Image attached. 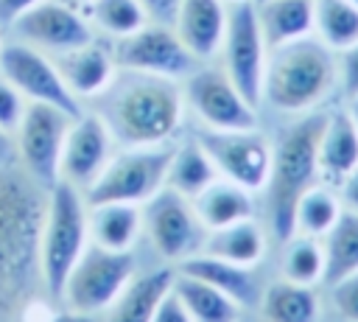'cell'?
<instances>
[{
  "mask_svg": "<svg viewBox=\"0 0 358 322\" xmlns=\"http://www.w3.org/2000/svg\"><path fill=\"white\" fill-rule=\"evenodd\" d=\"M221 56L232 84L257 109L263 104V73H266L268 45L257 22L255 0L227 6V31L221 42Z\"/></svg>",
  "mask_w": 358,
  "mask_h": 322,
  "instance_id": "9",
  "label": "cell"
},
{
  "mask_svg": "<svg viewBox=\"0 0 358 322\" xmlns=\"http://www.w3.org/2000/svg\"><path fill=\"white\" fill-rule=\"evenodd\" d=\"M347 112H350V118H352V123H355V129H358V95H355V98H350Z\"/></svg>",
  "mask_w": 358,
  "mask_h": 322,
  "instance_id": "43",
  "label": "cell"
},
{
  "mask_svg": "<svg viewBox=\"0 0 358 322\" xmlns=\"http://www.w3.org/2000/svg\"><path fill=\"white\" fill-rule=\"evenodd\" d=\"M341 210H344L341 196L330 185L316 182L299 196V202L294 207V232L324 238L330 232V227L338 221Z\"/></svg>",
  "mask_w": 358,
  "mask_h": 322,
  "instance_id": "30",
  "label": "cell"
},
{
  "mask_svg": "<svg viewBox=\"0 0 358 322\" xmlns=\"http://www.w3.org/2000/svg\"><path fill=\"white\" fill-rule=\"evenodd\" d=\"M255 8L268 50L313 36L316 0H257Z\"/></svg>",
  "mask_w": 358,
  "mask_h": 322,
  "instance_id": "22",
  "label": "cell"
},
{
  "mask_svg": "<svg viewBox=\"0 0 358 322\" xmlns=\"http://www.w3.org/2000/svg\"><path fill=\"white\" fill-rule=\"evenodd\" d=\"M8 39L25 42L48 56H56L95 39V31L90 20H84L76 8L56 0H42L8 25Z\"/></svg>",
  "mask_w": 358,
  "mask_h": 322,
  "instance_id": "15",
  "label": "cell"
},
{
  "mask_svg": "<svg viewBox=\"0 0 358 322\" xmlns=\"http://www.w3.org/2000/svg\"><path fill=\"white\" fill-rule=\"evenodd\" d=\"M350 3H352V6H355V8H358V0H350Z\"/></svg>",
  "mask_w": 358,
  "mask_h": 322,
  "instance_id": "45",
  "label": "cell"
},
{
  "mask_svg": "<svg viewBox=\"0 0 358 322\" xmlns=\"http://www.w3.org/2000/svg\"><path fill=\"white\" fill-rule=\"evenodd\" d=\"M190 202H193L196 216L204 224V230H218V227H227V224L255 216V193L224 179V176L213 179Z\"/></svg>",
  "mask_w": 358,
  "mask_h": 322,
  "instance_id": "25",
  "label": "cell"
},
{
  "mask_svg": "<svg viewBox=\"0 0 358 322\" xmlns=\"http://www.w3.org/2000/svg\"><path fill=\"white\" fill-rule=\"evenodd\" d=\"M0 45H3V39H0Z\"/></svg>",
  "mask_w": 358,
  "mask_h": 322,
  "instance_id": "47",
  "label": "cell"
},
{
  "mask_svg": "<svg viewBox=\"0 0 358 322\" xmlns=\"http://www.w3.org/2000/svg\"><path fill=\"white\" fill-rule=\"evenodd\" d=\"M0 76L8 78L25 95V101L59 106L73 118H78L84 112L81 101L62 81L53 59L25 42L6 39L0 45Z\"/></svg>",
  "mask_w": 358,
  "mask_h": 322,
  "instance_id": "14",
  "label": "cell"
},
{
  "mask_svg": "<svg viewBox=\"0 0 358 322\" xmlns=\"http://www.w3.org/2000/svg\"><path fill=\"white\" fill-rule=\"evenodd\" d=\"M36 3H42V0H0V31L8 28L20 14L34 8Z\"/></svg>",
  "mask_w": 358,
  "mask_h": 322,
  "instance_id": "40",
  "label": "cell"
},
{
  "mask_svg": "<svg viewBox=\"0 0 358 322\" xmlns=\"http://www.w3.org/2000/svg\"><path fill=\"white\" fill-rule=\"evenodd\" d=\"M313 34L333 53L347 50L358 42V8L350 0H316Z\"/></svg>",
  "mask_w": 358,
  "mask_h": 322,
  "instance_id": "32",
  "label": "cell"
},
{
  "mask_svg": "<svg viewBox=\"0 0 358 322\" xmlns=\"http://www.w3.org/2000/svg\"><path fill=\"white\" fill-rule=\"evenodd\" d=\"M224 3H227V6H229V3H246V0H224Z\"/></svg>",
  "mask_w": 358,
  "mask_h": 322,
  "instance_id": "44",
  "label": "cell"
},
{
  "mask_svg": "<svg viewBox=\"0 0 358 322\" xmlns=\"http://www.w3.org/2000/svg\"><path fill=\"white\" fill-rule=\"evenodd\" d=\"M338 81L347 98L358 95V42L350 45L347 50H341L338 56Z\"/></svg>",
  "mask_w": 358,
  "mask_h": 322,
  "instance_id": "37",
  "label": "cell"
},
{
  "mask_svg": "<svg viewBox=\"0 0 358 322\" xmlns=\"http://www.w3.org/2000/svg\"><path fill=\"white\" fill-rule=\"evenodd\" d=\"M173 294L179 297L193 322H241L243 305L238 300L179 269L173 277Z\"/></svg>",
  "mask_w": 358,
  "mask_h": 322,
  "instance_id": "27",
  "label": "cell"
},
{
  "mask_svg": "<svg viewBox=\"0 0 358 322\" xmlns=\"http://www.w3.org/2000/svg\"><path fill=\"white\" fill-rule=\"evenodd\" d=\"M324 120L327 112H305L271 143V171L263 190L268 232L280 244L294 235V207L299 196L319 182V137Z\"/></svg>",
  "mask_w": 358,
  "mask_h": 322,
  "instance_id": "3",
  "label": "cell"
},
{
  "mask_svg": "<svg viewBox=\"0 0 358 322\" xmlns=\"http://www.w3.org/2000/svg\"><path fill=\"white\" fill-rule=\"evenodd\" d=\"M20 322H103V314L76 311L50 297H39L20 314Z\"/></svg>",
  "mask_w": 358,
  "mask_h": 322,
  "instance_id": "34",
  "label": "cell"
},
{
  "mask_svg": "<svg viewBox=\"0 0 358 322\" xmlns=\"http://www.w3.org/2000/svg\"><path fill=\"white\" fill-rule=\"evenodd\" d=\"M322 246H324V283L327 286L358 272V213L344 207L338 221L322 238Z\"/></svg>",
  "mask_w": 358,
  "mask_h": 322,
  "instance_id": "29",
  "label": "cell"
},
{
  "mask_svg": "<svg viewBox=\"0 0 358 322\" xmlns=\"http://www.w3.org/2000/svg\"><path fill=\"white\" fill-rule=\"evenodd\" d=\"M176 269L227 291L243 308L257 305L260 291H263L257 286V274H255L252 266H238V263H229V260H221V258H213V255H204V252H196V255L185 258L182 263H176Z\"/></svg>",
  "mask_w": 358,
  "mask_h": 322,
  "instance_id": "23",
  "label": "cell"
},
{
  "mask_svg": "<svg viewBox=\"0 0 358 322\" xmlns=\"http://www.w3.org/2000/svg\"><path fill=\"white\" fill-rule=\"evenodd\" d=\"M185 106L204 123V129H255L257 109L241 95L224 67L199 64L182 78Z\"/></svg>",
  "mask_w": 358,
  "mask_h": 322,
  "instance_id": "12",
  "label": "cell"
},
{
  "mask_svg": "<svg viewBox=\"0 0 358 322\" xmlns=\"http://www.w3.org/2000/svg\"><path fill=\"white\" fill-rule=\"evenodd\" d=\"M213 179H218V171L213 165V160L207 157V151L199 146V140H185L182 146H173L171 162H168V174H165V188L193 199L199 196Z\"/></svg>",
  "mask_w": 358,
  "mask_h": 322,
  "instance_id": "28",
  "label": "cell"
},
{
  "mask_svg": "<svg viewBox=\"0 0 358 322\" xmlns=\"http://www.w3.org/2000/svg\"><path fill=\"white\" fill-rule=\"evenodd\" d=\"M338 196H341V202H344V207L347 210H355L358 213V165L347 174V179L338 185Z\"/></svg>",
  "mask_w": 358,
  "mask_h": 322,
  "instance_id": "41",
  "label": "cell"
},
{
  "mask_svg": "<svg viewBox=\"0 0 358 322\" xmlns=\"http://www.w3.org/2000/svg\"><path fill=\"white\" fill-rule=\"evenodd\" d=\"M255 3H257V0H255Z\"/></svg>",
  "mask_w": 358,
  "mask_h": 322,
  "instance_id": "48",
  "label": "cell"
},
{
  "mask_svg": "<svg viewBox=\"0 0 358 322\" xmlns=\"http://www.w3.org/2000/svg\"><path fill=\"white\" fill-rule=\"evenodd\" d=\"M112 154H115V140L103 126V120L95 112H81L67 129L59 160V179L70 182L84 193L103 171Z\"/></svg>",
  "mask_w": 358,
  "mask_h": 322,
  "instance_id": "16",
  "label": "cell"
},
{
  "mask_svg": "<svg viewBox=\"0 0 358 322\" xmlns=\"http://www.w3.org/2000/svg\"><path fill=\"white\" fill-rule=\"evenodd\" d=\"M257 308L266 322H319L322 316L316 286L291 283L285 277L268 283L260 291Z\"/></svg>",
  "mask_w": 358,
  "mask_h": 322,
  "instance_id": "26",
  "label": "cell"
},
{
  "mask_svg": "<svg viewBox=\"0 0 358 322\" xmlns=\"http://www.w3.org/2000/svg\"><path fill=\"white\" fill-rule=\"evenodd\" d=\"M143 6V11L148 14L151 22H162V25H173V17L179 11L182 0H137Z\"/></svg>",
  "mask_w": 358,
  "mask_h": 322,
  "instance_id": "38",
  "label": "cell"
},
{
  "mask_svg": "<svg viewBox=\"0 0 358 322\" xmlns=\"http://www.w3.org/2000/svg\"><path fill=\"white\" fill-rule=\"evenodd\" d=\"M266 246H268L266 230L252 216V218H243V221H235V224H227L218 230H207L201 252L221 258V260H229V263H238V266L255 269L263 260Z\"/></svg>",
  "mask_w": 358,
  "mask_h": 322,
  "instance_id": "24",
  "label": "cell"
},
{
  "mask_svg": "<svg viewBox=\"0 0 358 322\" xmlns=\"http://www.w3.org/2000/svg\"><path fill=\"white\" fill-rule=\"evenodd\" d=\"M176 266L159 263L148 272L134 274L115 302L103 311V322H151L159 302L171 294Z\"/></svg>",
  "mask_w": 358,
  "mask_h": 322,
  "instance_id": "19",
  "label": "cell"
},
{
  "mask_svg": "<svg viewBox=\"0 0 358 322\" xmlns=\"http://www.w3.org/2000/svg\"><path fill=\"white\" fill-rule=\"evenodd\" d=\"M25 95L8 81L0 76V129L8 132L14 137L20 120H22V112H25Z\"/></svg>",
  "mask_w": 358,
  "mask_h": 322,
  "instance_id": "35",
  "label": "cell"
},
{
  "mask_svg": "<svg viewBox=\"0 0 358 322\" xmlns=\"http://www.w3.org/2000/svg\"><path fill=\"white\" fill-rule=\"evenodd\" d=\"M173 31L182 45L204 64L221 53L227 31V3L224 0H182L173 17Z\"/></svg>",
  "mask_w": 358,
  "mask_h": 322,
  "instance_id": "18",
  "label": "cell"
},
{
  "mask_svg": "<svg viewBox=\"0 0 358 322\" xmlns=\"http://www.w3.org/2000/svg\"><path fill=\"white\" fill-rule=\"evenodd\" d=\"M358 165V129L347 109L327 112L319 137V182L338 188Z\"/></svg>",
  "mask_w": 358,
  "mask_h": 322,
  "instance_id": "21",
  "label": "cell"
},
{
  "mask_svg": "<svg viewBox=\"0 0 358 322\" xmlns=\"http://www.w3.org/2000/svg\"><path fill=\"white\" fill-rule=\"evenodd\" d=\"M143 235L162 263L176 266L185 258L201 252L207 230L187 196L162 188L143 204Z\"/></svg>",
  "mask_w": 358,
  "mask_h": 322,
  "instance_id": "8",
  "label": "cell"
},
{
  "mask_svg": "<svg viewBox=\"0 0 358 322\" xmlns=\"http://www.w3.org/2000/svg\"><path fill=\"white\" fill-rule=\"evenodd\" d=\"M171 154H173V143L115 151L103 165V171L95 176V182L84 190L87 204H103V202L145 204L157 190L165 188Z\"/></svg>",
  "mask_w": 358,
  "mask_h": 322,
  "instance_id": "6",
  "label": "cell"
},
{
  "mask_svg": "<svg viewBox=\"0 0 358 322\" xmlns=\"http://www.w3.org/2000/svg\"><path fill=\"white\" fill-rule=\"evenodd\" d=\"M112 56L117 67L154 73L165 78H187L201 62L182 45L173 25L162 22H145L134 34H126L120 39H112Z\"/></svg>",
  "mask_w": 358,
  "mask_h": 322,
  "instance_id": "13",
  "label": "cell"
},
{
  "mask_svg": "<svg viewBox=\"0 0 358 322\" xmlns=\"http://www.w3.org/2000/svg\"><path fill=\"white\" fill-rule=\"evenodd\" d=\"M45 207L48 188L17 162L0 165V319L20 316L39 294L48 297L39 266Z\"/></svg>",
  "mask_w": 358,
  "mask_h": 322,
  "instance_id": "1",
  "label": "cell"
},
{
  "mask_svg": "<svg viewBox=\"0 0 358 322\" xmlns=\"http://www.w3.org/2000/svg\"><path fill=\"white\" fill-rule=\"evenodd\" d=\"M78 3H92V0H78Z\"/></svg>",
  "mask_w": 358,
  "mask_h": 322,
  "instance_id": "46",
  "label": "cell"
},
{
  "mask_svg": "<svg viewBox=\"0 0 358 322\" xmlns=\"http://www.w3.org/2000/svg\"><path fill=\"white\" fill-rule=\"evenodd\" d=\"M330 300L344 322H358V272L336 280L330 286Z\"/></svg>",
  "mask_w": 358,
  "mask_h": 322,
  "instance_id": "36",
  "label": "cell"
},
{
  "mask_svg": "<svg viewBox=\"0 0 358 322\" xmlns=\"http://www.w3.org/2000/svg\"><path fill=\"white\" fill-rule=\"evenodd\" d=\"M90 20L106 36L120 39V36L143 28L148 22V14L143 11V6L137 0H92Z\"/></svg>",
  "mask_w": 358,
  "mask_h": 322,
  "instance_id": "33",
  "label": "cell"
},
{
  "mask_svg": "<svg viewBox=\"0 0 358 322\" xmlns=\"http://www.w3.org/2000/svg\"><path fill=\"white\" fill-rule=\"evenodd\" d=\"M134 274H137L134 252H112V249L87 244V249L73 263L62 286L59 302L76 311L103 314Z\"/></svg>",
  "mask_w": 358,
  "mask_h": 322,
  "instance_id": "7",
  "label": "cell"
},
{
  "mask_svg": "<svg viewBox=\"0 0 358 322\" xmlns=\"http://www.w3.org/2000/svg\"><path fill=\"white\" fill-rule=\"evenodd\" d=\"M90 112L103 120L120 148L173 143L185 115L182 81L117 67L109 84L90 98Z\"/></svg>",
  "mask_w": 358,
  "mask_h": 322,
  "instance_id": "2",
  "label": "cell"
},
{
  "mask_svg": "<svg viewBox=\"0 0 358 322\" xmlns=\"http://www.w3.org/2000/svg\"><path fill=\"white\" fill-rule=\"evenodd\" d=\"M90 244L87 227V199L70 182H56L48 188V207L42 221V241H39V266H42V286L50 300L59 302L62 286Z\"/></svg>",
  "mask_w": 358,
  "mask_h": 322,
  "instance_id": "5",
  "label": "cell"
},
{
  "mask_svg": "<svg viewBox=\"0 0 358 322\" xmlns=\"http://www.w3.org/2000/svg\"><path fill=\"white\" fill-rule=\"evenodd\" d=\"M76 118L67 115L59 106L28 101L22 120L14 132V148H17V165L34 176L42 188H50L59 182V160L62 146L67 137V129Z\"/></svg>",
  "mask_w": 358,
  "mask_h": 322,
  "instance_id": "10",
  "label": "cell"
},
{
  "mask_svg": "<svg viewBox=\"0 0 358 322\" xmlns=\"http://www.w3.org/2000/svg\"><path fill=\"white\" fill-rule=\"evenodd\" d=\"M338 81L336 53L316 36L268 50L263 73V104L282 115L313 112Z\"/></svg>",
  "mask_w": 358,
  "mask_h": 322,
  "instance_id": "4",
  "label": "cell"
},
{
  "mask_svg": "<svg viewBox=\"0 0 358 322\" xmlns=\"http://www.w3.org/2000/svg\"><path fill=\"white\" fill-rule=\"evenodd\" d=\"M17 162V148H14V137L8 132L0 129V165H11Z\"/></svg>",
  "mask_w": 358,
  "mask_h": 322,
  "instance_id": "42",
  "label": "cell"
},
{
  "mask_svg": "<svg viewBox=\"0 0 358 322\" xmlns=\"http://www.w3.org/2000/svg\"><path fill=\"white\" fill-rule=\"evenodd\" d=\"M50 59H53L62 81L78 101L81 98L90 101L92 95H98L117 70L115 56H112V42H103V39H90V42L70 48L64 53H56Z\"/></svg>",
  "mask_w": 358,
  "mask_h": 322,
  "instance_id": "17",
  "label": "cell"
},
{
  "mask_svg": "<svg viewBox=\"0 0 358 322\" xmlns=\"http://www.w3.org/2000/svg\"><path fill=\"white\" fill-rule=\"evenodd\" d=\"M280 277H285L291 283H302V286L324 283V246H322V238L294 232L288 241H282Z\"/></svg>",
  "mask_w": 358,
  "mask_h": 322,
  "instance_id": "31",
  "label": "cell"
},
{
  "mask_svg": "<svg viewBox=\"0 0 358 322\" xmlns=\"http://www.w3.org/2000/svg\"><path fill=\"white\" fill-rule=\"evenodd\" d=\"M199 146L213 160L218 176L260 193L271 171V140L255 129H199Z\"/></svg>",
  "mask_w": 358,
  "mask_h": 322,
  "instance_id": "11",
  "label": "cell"
},
{
  "mask_svg": "<svg viewBox=\"0 0 358 322\" xmlns=\"http://www.w3.org/2000/svg\"><path fill=\"white\" fill-rule=\"evenodd\" d=\"M90 244L112 252H134L143 238V204L103 202L87 204Z\"/></svg>",
  "mask_w": 358,
  "mask_h": 322,
  "instance_id": "20",
  "label": "cell"
},
{
  "mask_svg": "<svg viewBox=\"0 0 358 322\" xmlns=\"http://www.w3.org/2000/svg\"><path fill=\"white\" fill-rule=\"evenodd\" d=\"M151 322H193V319H190V314L185 311V305L179 302V297L171 288V294L159 302V308H157V314H154Z\"/></svg>",
  "mask_w": 358,
  "mask_h": 322,
  "instance_id": "39",
  "label": "cell"
}]
</instances>
